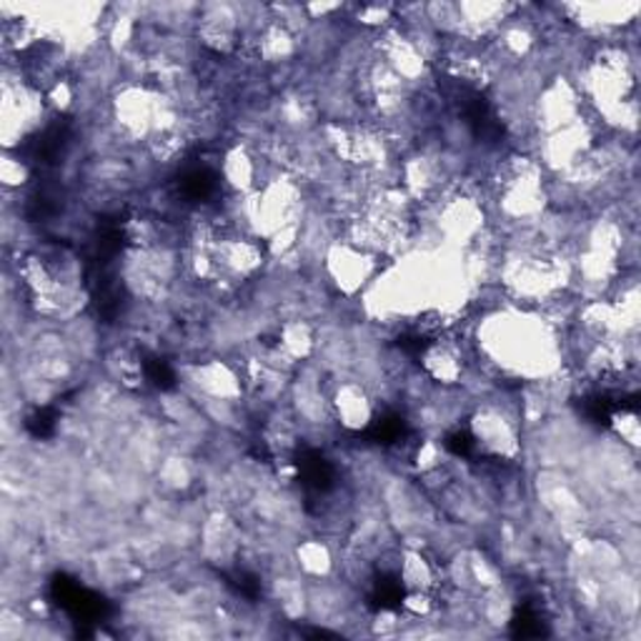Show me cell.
<instances>
[{
	"label": "cell",
	"mask_w": 641,
	"mask_h": 641,
	"mask_svg": "<svg viewBox=\"0 0 641 641\" xmlns=\"http://www.w3.org/2000/svg\"><path fill=\"white\" fill-rule=\"evenodd\" d=\"M479 349L494 367L531 381L551 379L561 369V339L551 319L529 311H491L479 323Z\"/></svg>",
	"instance_id": "1"
},
{
	"label": "cell",
	"mask_w": 641,
	"mask_h": 641,
	"mask_svg": "<svg viewBox=\"0 0 641 641\" xmlns=\"http://www.w3.org/2000/svg\"><path fill=\"white\" fill-rule=\"evenodd\" d=\"M471 433L479 449H484L489 457L514 459L521 451V431L514 417L497 407V403H487V407L477 409L471 417Z\"/></svg>",
	"instance_id": "2"
},
{
	"label": "cell",
	"mask_w": 641,
	"mask_h": 641,
	"mask_svg": "<svg viewBox=\"0 0 641 641\" xmlns=\"http://www.w3.org/2000/svg\"><path fill=\"white\" fill-rule=\"evenodd\" d=\"M331 417L347 431H363L373 419V401L361 381H343L331 393Z\"/></svg>",
	"instance_id": "3"
},
{
	"label": "cell",
	"mask_w": 641,
	"mask_h": 641,
	"mask_svg": "<svg viewBox=\"0 0 641 641\" xmlns=\"http://www.w3.org/2000/svg\"><path fill=\"white\" fill-rule=\"evenodd\" d=\"M423 371L431 381L441 383L443 389L457 387V383L463 381V373H467V367H463L461 359V349L457 343L451 341H437L423 351Z\"/></svg>",
	"instance_id": "4"
},
{
	"label": "cell",
	"mask_w": 641,
	"mask_h": 641,
	"mask_svg": "<svg viewBox=\"0 0 641 641\" xmlns=\"http://www.w3.org/2000/svg\"><path fill=\"white\" fill-rule=\"evenodd\" d=\"M439 569L419 549H407L399 561V579L407 591H437Z\"/></svg>",
	"instance_id": "5"
},
{
	"label": "cell",
	"mask_w": 641,
	"mask_h": 641,
	"mask_svg": "<svg viewBox=\"0 0 641 641\" xmlns=\"http://www.w3.org/2000/svg\"><path fill=\"white\" fill-rule=\"evenodd\" d=\"M296 561L303 577L309 579H327L333 571V554L327 541L309 539L296 547Z\"/></svg>",
	"instance_id": "6"
},
{
	"label": "cell",
	"mask_w": 641,
	"mask_h": 641,
	"mask_svg": "<svg viewBox=\"0 0 641 641\" xmlns=\"http://www.w3.org/2000/svg\"><path fill=\"white\" fill-rule=\"evenodd\" d=\"M28 176L31 173H28V166L21 161V158L6 156L3 161H0V179H3L8 191H16V189H21V186H26Z\"/></svg>",
	"instance_id": "7"
}]
</instances>
